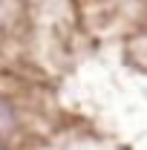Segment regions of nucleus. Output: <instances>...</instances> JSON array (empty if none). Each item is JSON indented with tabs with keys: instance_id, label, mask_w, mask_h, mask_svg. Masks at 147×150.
I'll use <instances>...</instances> for the list:
<instances>
[{
	"instance_id": "obj_1",
	"label": "nucleus",
	"mask_w": 147,
	"mask_h": 150,
	"mask_svg": "<svg viewBox=\"0 0 147 150\" xmlns=\"http://www.w3.org/2000/svg\"><path fill=\"white\" fill-rule=\"evenodd\" d=\"M15 107L6 101V98H0V136H6V133L15 130Z\"/></svg>"
},
{
	"instance_id": "obj_2",
	"label": "nucleus",
	"mask_w": 147,
	"mask_h": 150,
	"mask_svg": "<svg viewBox=\"0 0 147 150\" xmlns=\"http://www.w3.org/2000/svg\"><path fill=\"white\" fill-rule=\"evenodd\" d=\"M18 15H20V6L15 0H0V29H6Z\"/></svg>"
}]
</instances>
